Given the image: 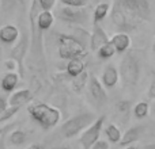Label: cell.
Returning a JSON list of instances; mask_svg holds the SVG:
<instances>
[{
	"label": "cell",
	"mask_w": 155,
	"mask_h": 149,
	"mask_svg": "<svg viewBox=\"0 0 155 149\" xmlns=\"http://www.w3.org/2000/svg\"><path fill=\"white\" fill-rule=\"evenodd\" d=\"M29 115L34 122H37L44 130H49V129L54 128L60 121V114L59 109L51 106L46 103H35L29 106L27 109Z\"/></svg>",
	"instance_id": "6da1fadb"
},
{
	"label": "cell",
	"mask_w": 155,
	"mask_h": 149,
	"mask_svg": "<svg viewBox=\"0 0 155 149\" xmlns=\"http://www.w3.org/2000/svg\"><path fill=\"white\" fill-rule=\"evenodd\" d=\"M57 52L63 60H76L84 56L86 46L80 40L70 34L57 35Z\"/></svg>",
	"instance_id": "7a4b0ae2"
},
{
	"label": "cell",
	"mask_w": 155,
	"mask_h": 149,
	"mask_svg": "<svg viewBox=\"0 0 155 149\" xmlns=\"http://www.w3.org/2000/svg\"><path fill=\"white\" fill-rule=\"evenodd\" d=\"M95 119L97 118L93 113H80L63 123L60 128V133L64 138H74L79 133H83L88 126L93 125Z\"/></svg>",
	"instance_id": "3957f363"
},
{
	"label": "cell",
	"mask_w": 155,
	"mask_h": 149,
	"mask_svg": "<svg viewBox=\"0 0 155 149\" xmlns=\"http://www.w3.org/2000/svg\"><path fill=\"white\" fill-rule=\"evenodd\" d=\"M140 61L132 52L127 53L124 59L121 60V65L118 69V74L121 76L124 85L134 87L137 84L140 77Z\"/></svg>",
	"instance_id": "277c9868"
},
{
	"label": "cell",
	"mask_w": 155,
	"mask_h": 149,
	"mask_svg": "<svg viewBox=\"0 0 155 149\" xmlns=\"http://www.w3.org/2000/svg\"><path fill=\"white\" fill-rule=\"evenodd\" d=\"M110 16H112V22L114 23V26L117 27L118 30L127 34V33L135 30L137 26H139L142 22H139L137 19H135L131 14H128L121 4L117 2H114L112 4V12H110Z\"/></svg>",
	"instance_id": "5b68a950"
},
{
	"label": "cell",
	"mask_w": 155,
	"mask_h": 149,
	"mask_svg": "<svg viewBox=\"0 0 155 149\" xmlns=\"http://www.w3.org/2000/svg\"><path fill=\"white\" fill-rule=\"evenodd\" d=\"M118 3L139 22L147 21L150 16V2L147 0H118Z\"/></svg>",
	"instance_id": "8992f818"
},
{
	"label": "cell",
	"mask_w": 155,
	"mask_h": 149,
	"mask_svg": "<svg viewBox=\"0 0 155 149\" xmlns=\"http://www.w3.org/2000/svg\"><path fill=\"white\" fill-rule=\"evenodd\" d=\"M105 123V115L97 118L95 122L91 126H88L79 137V142L82 145V149H91L97 142L99 141V134H101V130L104 128Z\"/></svg>",
	"instance_id": "52a82bcc"
},
{
	"label": "cell",
	"mask_w": 155,
	"mask_h": 149,
	"mask_svg": "<svg viewBox=\"0 0 155 149\" xmlns=\"http://www.w3.org/2000/svg\"><path fill=\"white\" fill-rule=\"evenodd\" d=\"M57 18L67 23H83L86 21V12L83 10H75L61 5L57 12Z\"/></svg>",
	"instance_id": "ba28073f"
},
{
	"label": "cell",
	"mask_w": 155,
	"mask_h": 149,
	"mask_svg": "<svg viewBox=\"0 0 155 149\" xmlns=\"http://www.w3.org/2000/svg\"><path fill=\"white\" fill-rule=\"evenodd\" d=\"M87 87H88V91H90L91 98L98 104H104L106 102L107 95H106V91H105V87L94 74H90V77H88Z\"/></svg>",
	"instance_id": "9c48e42d"
},
{
	"label": "cell",
	"mask_w": 155,
	"mask_h": 149,
	"mask_svg": "<svg viewBox=\"0 0 155 149\" xmlns=\"http://www.w3.org/2000/svg\"><path fill=\"white\" fill-rule=\"evenodd\" d=\"M109 42H110V40H109V37H107V34L105 33V30L102 29L99 24H94L93 26V34H91V38H90L91 50L98 52L102 46L106 45V43H109Z\"/></svg>",
	"instance_id": "30bf717a"
},
{
	"label": "cell",
	"mask_w": 155,
	"mask_h": 149,
	"mask_svg": "<svg viewBox=\"0 0 155 149\" xmlns=\"http://www.w3.org/2000/svg\"><path fill=\"white\" fill-rule=\"evenodd\" d=\"M27 35H23L19 41V43L12 49L11 54H12V60L18 64L19 67V76L23 74V59H25V53L27 52ZM23 77V76H22Z\"/></svg>",
	"instance_id": "8fae6325"
},
{
	"label": "cell",
	"mask_w": 155,
	"mask_h": 149,
	"mask_svg": "<svg viewBox=\"0 0 155 149\" xmlns=\"http://www.w3.org/2000/svg\"><path fill=\"white\" fill-rule=\"evenodd\" d=\"M118 80H120V74L118 69L113 64H109L105 67L104 72H102V85L107 90H112L117 85Z\"/></svg>",
	"instance_id": "7c38bea8"
},
{
	"label": "cell",
	"mask_w": 155,
	"mask_h": 149,
	"mask_svg": "<svg viewBox=\"0 0 155 149\" xmlns=\"http://www.w3.org/2000/svg\"><path fill=\"white\" fill-rule=\"evenodd\" d=\"M33 100V92L30 90H19L16 92H12V95L8 98V106L10 107H19Z\"/></svg>",
	"instance_id": "4fadbf2b"
},
{
	"label": "cell",
	"mask_w": 155,
	"mask_h": 149,
	"mask_svg": "<svg viewBox=\"0 0 155 149\" xmlns=\"http://www.w3.org/2000/svg\"><path fill=\"white\" fill-rule=\"evenodd\" d=\"M144 130L146 129L143 126H134V128L128 129L121 137L120 145L121 147H131L134 142H136L142 137V134H144Z\"/></svg>",
	"instance_id": "5bb4252c"
},
{
	"label": "cell",
	"mask_w": 155,
	"mask_h": 149,
	"mask_svg": "<svg viewBox=\"0 0 155 149\" xmlns=\"http://www.w3.org/2000/svg\"><path fill=\"white\" fill-rule=\"evenodd\" d=\"M19 37V30L14 24H5L0 29V42L4 45H12Z\"/></svg>",
	"instance_id": "9a60e30c"
},
{
	"label": "cell",
	"mask_w": 155,
	"mask_h": 149,
	"mask_svg": "<svg viewBox=\"0 0 155 149\" xmlns=\"http://www.w3.org/2000/svg\"><path fill=\"white\" fill-rule=\"evenodd\" d=\"M110 43L114 46L116 53H124V52L128 50L129 45H131V38L128 34H124V33H118V34L113 35Z\"/></svg>",
	"instance_id": "2e32d148"
},
{
	"label": "cell",
	"mask_w": 155,
	"mask_h": 149,
	"mask_svg": "<svg viewBox=\"0 0 155 149\" xmlns=\"http://www.w3.org/2000/svg\"><path fill=\"white\" fill-rule=\"evenodd\" d=\"M19 81V74L15 72H8L7 74H4L2 79V83H0V87L4 92H12L15 90V87L18 85Z\"/></svg>",
	"instance_id": "e0dca14e"
},
{
	"label": "cell",
	"mask_w": 155,
	"mask_h": 149,
	"mask_svg": "<svg viewBox=\"0 0 155 149\" xmlns=\"http://www.w3.org/2000/svg\"><path fill=\"white\" fill-rule=\"evenodd\" d=\"M54 22V15L51 11H41L37 15V27L40 31H46L51 29V26Z\"/></svg>",
	"instance_id": "ac0fdd59"
},
{
	"label": "cell",
	"mask_w": 155,
	"mask_h": 149,
	"mask_svg": "<svg viewBox=\"0 0 155 149\" xmlns=\"http://www.w3.org/2000/svg\"><path fill=\"white\" fill-rule=\"evenodd\" d=\"M112 10V4L110 3H99L95 7L93 14V24H99V22L104 21L106 18V15L109 14V11Z\"/></svg>",
	"instance_id": "d6986e66"
},
{
	"label": "cell",
	"mask_w": 155,
	"mask_h": 149,
	"mask_svg": "<svg viewBox=\"0 0 155 149\" xmlns=\"http://www.w3.org/2000/svg\"><path fill=\"white\" fill-rule=\"evenodd\" d=\"M84 68H86L84 62H83L80 59L71 60V61H68V64H67V73H68V76L75 79V77L80 76V74L84 72Z\"/></svg>",
	"instance_id": "ffe728a7"
},
{
	"label": "cell",
	"mask_w": 155,
	"mask_h": 149,
	"mask_svg": "<svg viewBox=\"0 0 155 149\" xmlns=\"http://www.w3.org/2000/svg\"><path fill=\"white\" fill-rule=\"evenodd\" d=\"M8 144L14 145V147H21V145L26 144L27 141V133L25 130H14L8 134V138H7Z\"/></svg>",
	"instance_id": "44dd1931"
},
{
	"label": "cell",
	"mask_w": 155,
	"mask_h": 149,
	"mask_svg": "<svg viewBox=\"0 0 155 149\" xmlns=\"http://www.w3.org/2000/svg\"><path fill=\"white\" fill-rule=\"evenodd\" d=\"M105 134H106V138H107V142L110 144H117V142L121 141V130L117 128V125L114 123H110L105 128Z\"/></svg>",
	"instance_id": "7402d4cb"
},
{
	"label": "cell",
	"mask_w": 155,
	"mask_h": 149,
	"mask_svg": "<svg viewBox=\"0 0 155 149\" xmlns=\"http://www.w3.org/2000/svg\"><path fill=\"white\" fill-rule=\"evenodd\" d=\"M87 84H88V73L86 72H83L80 76H78L74 79V81H72V88H74V91L75 92H82V90L84 87H87Z\"/></svg>",
	"instance_id": "603a6c76"
},
{
	"label": "cell",
	"mask_w": 155,
	"mask_h": 149,
	"mask_svg": "<svg viewBox=\"0 0 155 149\" xmlns=\"http://www.w3.org/2000/svg\"><path fill=\"white\" fill-rule=\"evenodd\" d=\"M148 111H150V106H148L147 102H139V103H136L134 107V115L137 119L146 118L148 115Z\"/></svg>",
	"instance_id": "cb8c5ba5"
},
{
	"label": "cell",
	"mask_w": 155,
	"mask_h": 149,
	"mask_svg": "<svg viewBox=\"0 0 155 149\" xmlns=\"http://www.w3.org/2000/svg\"><path fill=\"white\" fill-rule=\"evenodd\" d=\"M114 54H116V49L110 42L106 43V45H104L98 52H97V57L101 60H109V59H112Z\"/></svg>",
	"instance_id": "d4e9b609"
},
{
	"label": "cell",
	"mask_w": 155,
	"mask_h": 149,
	"mask_svg": "<svg viewBox=\"0 0 155 149\" xmlns=\"http://www.w3.org/2000/svg\"><path fill=\"white\" fill-rule=\"evenodd\" d=\"M60 4L75 10H83L86 5H88V2L87 0H60Z\"/></svg>",
	"instance_id": "484cf974"
},
{
	"label": "cell",
	"mask_w": 155,
	"mask_h": 149,
	"mask_svg": "<svg viewBox=\"0 0 155 149\" xmlns=\"http://www.w3.org/2000/svg\"><path fill=\"white\" fill-rule=\"evenodd\" d=\"M116 110H117L121 115L128 114L129 110H131V102L129 100H118L117 103H116Z\"/></svg>",
	"instance_id": "4316f807"
},
{
	"label": "cell",
	"mask_w": 155,
	"mask_h": 149,
	"mask_svg": "<svg viewBox=\"0 0 155 149\" xmlns=\"http://www.w3.org/2000/svg\"><path fill=\"white\" fill-rule=\"evenodd\" d=\"M19 107H10V109L7 110L5 113H3L2 115H0V123H3V122H5V121H8V119H12L14 117H15V114L19 111Z\"/></svg>",
	"instance_id": "83f0119b"
},
{
	"label": "cell",
	"mask_w": 155,
	"mask_h": 149,
	"mask_svg": "<svg viewBox=\"0 0 155 149\" xmlns=\"http://www.w3.org/2000/svg\"><path fill=\"white\" fill-rule=\"evenodd\" d=\"M54 5H56L54 0H40L38 2V7L41 8V11H51Z\"/></svg>",
	"instance_id": "f1b7e54d"
},
{
	"label": "cell",
	"mask_w": 155,
	"mask_h": 149,
	"mask_svg": "<svg viewBox=\"0 0 155 149\" xmlns=\"http://www.w3.org/2000/svg\"><path fill=\"white\" fill-rule=\"evenodd\" d=\"M8 109H10V106H8V99H5L4 96H0V115L7 111Z\"/></svg>",
	"instance_id": "f546056e"
},
{
	"label": "cell",
	"mask_w": 155,
	"mask_h": 149,
	"mask_svg": "<svg viewBox=\"0 0 155 149\" xmlns=\"http://www.w3.org/2000/svg\"><path fill=\"white\" fill-rule=\"evenodd\" d=\"M91 149H109V142L104 141V140H99V141L97 142Z\"/></svg>",
	"instance_id": "4dcf8cb0"
},
{
	"label": "cell",
	"mask_w": 155,
	"mask_h": 149,
	"mask_svg": "<svg viewBox=\"0 0 155 149\" xmlns=\"http://www.w3.org/2000/svg\"><path fill=\"white\" fill-rule=\"evenodd\" d=\"M147 95H148V98H150L151 100H154V99H155V80H154L153 83H151L150 88H148Z\"/></svg>",
	"instance_id": "1f68e13d"
},
{
	"label": "cell",
	"mask_w": 155,
	"mask_h": 149,
	"mask_svg": "<svg viewBox=\"0 0 155 149\" xmlns=\"http://www.w3.org/2000/svg\"><path fill=\"white\" fill-rule=\"evenodd\" d=\"M5 65H7V68L11 71V72H14V71L18 68V64H16L14 60H7V61H5Z\"/></svg>",
	"instance_id": "d6a6232c"
},
{
	"label": "cell",
	"mask_w": 155,
	"mask_h": 149,
	"mask_svg": "<svg viewBox=\"0 0 155 149\" xmlns=\"http://www.w3.org/2000/svg\"><path fill=\"white\" fill-rule=\"evenodd\" d=\"M14 126H15V123H11V125H7V126H3V128H0V137H3L8 130H10V129H12Z\"/></svg>",
	"instance_id": "836d02e7"
},
{
	"label": "cell",
	"mask_w": 155,
	"mask_h": 149,
	"mask_svg": "<svg viewBox=\"0 0 155 149\" xmlns=\"http://www.w3.org/2000/svg\"><path fill=\"white\" fill-rule=\"evenodd\" d=\"M5 134L2 137V140H0V149H7V147H5Z\"/></svg>",
	"instance_id": "e575fe53"
},
{
	"label": "cell",
	"mask_w": 155,
	"mask_h": 149,
	"mask_svg": "<svg viewBox=\"0 0 155 149\" xmlns=\"http://www.w3.org/2000/svg\"><path fill=\"white\" fill-rule=\"evenodd\" d=\"M27 149H45V148H44L41 144H33V145H30Z\"/></svg>",
	"instance_id": "d590c367"
},
{
	"label": "cell",
	"mask_w": 155,
	"mask_h": 149,
	"mask_svg": "<svg viewBox=\"0 0 155 149\" xmlns=\"http://www.w3.org/2000/svg\"><path fill=\"white\" fill-rule=\"evenodd\" d=\"M53 149H74V148H72V147H70V145H60V147L53 148Z\"/></svg>",
	"instance_id": "8d00e7d4"
},
{
	"label": "cell",
	"mask_w": 155,
	"mask_h": 149,
	"mask_svg": "<svg viewBox=\"0 0 155 149\" xmlns=\"http://www.w3.org/2000/svg\"><path fill=\"white\" fill-rule=\"evenodd\" d=\"M143 149H155V144H148V145H146Z\"/></svg>",
	"instance_id": "74e56055"
},
{
	"label": "cell",
	"mask_w": 155,
	"mask_h": 149,
	"mask_svg": "<svg viewBox=\"0 0 155 149\" xmlns=\"http://www.w3.org/2000/svg\"><path fill=\"white\" fill-rule=\"evenodd\" d=\"M153 113H154V115H155V102H154V104H153Z\"/></svg>",
	"instance_id": "f35d334b"
},
{
	"label": "cell",
	"mask_w": 155,
	"mask_h": 149,
	"mask_svg": "<svg viewBox=\"0 0 155 149\" xmlns=\"http://www.w3.org/2000/svg\"><path fill=\"white\" fill-rule=\"evenodd\" d=\"M153 52L155 53V40H154V43H153Z\"/></svg>",
	"instance_id": "ab89813d"
},
{
	"label": "cell",
	"mask_w": 155,
	"mask_h": 149,
	"mask_svg": "<svg viewBox=\"0 0 155 149\" xmlns=\"http://www.w3.org/2000/svg\"><path fill=\"white\" fill-rule=\"evenodd\" d=\"M125 149H136V148H135V147H132V145H131V147H127Z\"/></svg>",
	"instance_id": "60d3db41"
}]
</instances>
